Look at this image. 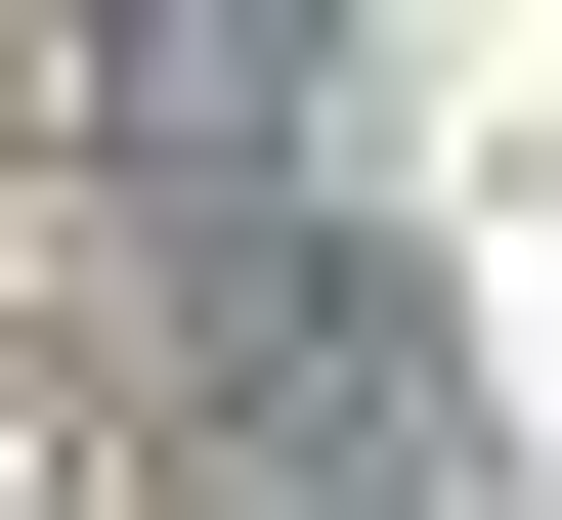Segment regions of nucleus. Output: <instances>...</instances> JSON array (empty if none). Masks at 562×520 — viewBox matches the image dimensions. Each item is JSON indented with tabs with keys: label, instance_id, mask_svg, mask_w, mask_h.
Listing matches in <instances>:
<instances>
[{
	"label": "nucleus",
	"instance_id": "obj_1",
	"mask_svg": "<svg viewBox=\"0 0 562 520\" xmlns=\"http://www.w3.org/2000/svg\"><path fill=\"white\" fill-rule=\"evenodd\" d=\"M173 434H216V520H476L432 303H390V261H303L260 174H216V347H173Z\"/></svg>",
	"mask_w": 562,
	"mask_h": 520
}]
</instances>
